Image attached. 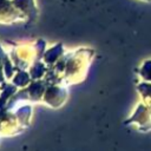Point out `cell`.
Here are the masks:
<instances>
[{"mask_svg": "<svg viewBox=\"0 0 151 151\" xmlns=\"http://www.w3.org/2000/svg\"><path fill=\"white\" fill-rule=\"evenodd\" d=\"M139 72L142 74V78H144L145 80H151V60L144 61Z\"/></svg>", "mask_w": 151, "mask_h": 151, "instance_id": "cell-1", "label": "cell"}, {"mask_svg": "<svg viewBox=\"0 0 151 151\" xmlns=\"http://www.w3.org/2000/svg\"><path fill=\"white\" fill-rule=\"evenodd\" d=\"M142 1H145V2H151V0H142Z\"/></svg>", "mask_w": 151, "mask_h": 151, "instance_id": "cell-2", "label": "cell"}]
</instances>
